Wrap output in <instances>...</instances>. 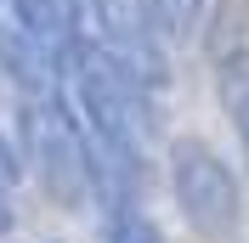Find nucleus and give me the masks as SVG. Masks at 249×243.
Instances as JSON below:
<instances>
[{
    "label": "nucleus",
    "mask_w": 249,
    "mask_h": 243,
    "mask_svg": "<svg viewBox=\"0 0 249 243\" xmlns=\"http://www.w3.org/2000/svg\"><path fill=\"white\" fill-rule=\"evenodd\" d=\"M215 74H221V107H227V119L238 130V147L249 153V57H232Z\"/></svg>",
    "instance_id": "nucleus-8"
},
{
    "label": "nucleus",
    "mask_w": 249,
    "mask_h": 243,
    "mask_svg": "<svg viewBox=\"0 0 249 243\" xmlns=\"http://www.w3.org/2000/svg\"><path fill=\"white\" fill-rule=\"evenodd\" d=\"M0 74L12 79L23 96H57L62 62H57V51H51L40 34L6 23V29H0Z\"/></svg>",
    "instance_id": "nucleus-4"
},
{
    "label": "nucleus",
    "mask_w": 249,
    "mask_h": 243,
    "mask_svg": "<svg viewBox=\"0 0 249 243\" xmlns=\"http://www.w3.org/2000/svg\"><path fill=\"white\" fill-rule=\"evenodd\" d=\"M198 46L210 57V68H227L232 57H249V0H210Z\"/></svg>",
    "instance_id": "nucleus-5"
},
{
    "label": "nucleus",
    "mask_w": 249,
    "mask_h": 243,
    "mask_svg": "<svg viewBox=\"0 0 249 243\" xmlns=\"http://www.w3.org/2000/svg\"><path fill=\"white\" fill-rule=\"evenodd\" d=\"M147 23L159 46H187L204 29V0H147Z\"/></svg>",
    "instance_id": "nucleus-7"
},
{
    "label": "nucleus",
    "mask_w": 249,
    "mask_h": 243,
    "mask_svg": "<svg viewBox=\"0 0 249 243\" xmlns=\"http://www.w3.org/2000/svg\"><path fill=\"white\" fill-rule=\"evenodd\" d=\"M62 74L74 79V91H79L85 124L130 141V147L147 141V85L130 74L124 57H113L102 40H85L79 34L74 46L62 51Z\"/></svg>",
    "instance_id": "nucleus-1"
},
{
    "label": "nucleus",
    "mask_w": 249,
    "mask_h": 243,
    "mask_svg": "<svg viewBox=\"0 0 249 243\" xmlns=\"http://www.w3.org/2000/svg\"><path fill=\"white\" fill-rule=\"evenodd\" d=\"M23 164L40 175L57 204L91 198V164H85V119H74L57 96H29L23 107Z\"/></svg>",
    "instance_id": "nucleus-2"
},
{
    "label": "nucleus",
    "mask_w": 249,
    "mask_h": 243,
    "mask_svg": "<svg viewBox=\"0 0 249 243\" xmlns=\"http://www.w3.org/2000/svg\"><path fill=\"white\" fill-rule=\"evenodd\" d=\"M164 158H170V192H176V209L187 215V226L198 238L238 232L244 198H238V175L227 170V158L198 136H176Z\"/></svg>",
    "instance_id": "nucleus-3"
},
{
    "label": "nucleus",
    "mask_w": 249,
    "mask_h": 243,
    "mask_svg": "<svg viewBox=\"0 0 249 243\" xmlns=\"http://www.w3.org/2000/svg\"><path fill=\"white\" fill-rule=\"evenodd\" d=\"M108 243H164V232L136 209V198L130 204H108Z\"/></svg>",
    "instance_id": "nucleus-9"
},
{
    "label": "nucleus",
    "mask_w": 249,
    "mask_h": 243,
    "mask_svg": "<svg viewBox=\"0 0 249 243\" xmlns=\"http://www.w3.org/2000/svg\"><path fill=\"white\" fill-rule=\"evenodd\" d=\"M12 221H17V215H12V187H0V238L12 232Z\"/></svg>",
    "instance_id": "nucleus-11"
},
{
    "label": "nucleus",
    "mask_w": 249,
    "mask_h": 243,
    "mask_svg": "<svg viewBox=\"0 0 249 243\" xmlns=\"http://www.w3.org/2000/svg\"><path fill=\"white\" fill-rule=\"evenodd\" d=\"M17 175H23V153H17V147H12V141L0 136V187H12V181H17Z\"/></svg>",
    "instance_id": "nucleus-10"
},
{
    "label": "nucleus",
    "mask_w": 249,
    "mask_h": 243,
    "mask_svg": "<svg viewBox=\"0 0 249 243\" xmlns=\"http://www.w3.org/2000/svg\"><path fill=\"white\" fill-rule=\"evenodd\" d=\"M12 23L40 34L62 62V51L79 40V0H12Z\"/></svg>",
    "instance_id": "nucleus-6"
}]
</instances>
